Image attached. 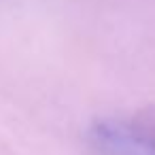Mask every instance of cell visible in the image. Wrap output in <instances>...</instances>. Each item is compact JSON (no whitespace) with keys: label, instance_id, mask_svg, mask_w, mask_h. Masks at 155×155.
Returning a JSON list of instances; mask_svg holds the SVG:
<instances>
[{"label":"cell","instance_id":"cell-1","mask_svg":"<svg viewBox=\"0 0 155 155\" xmlns=\"http://www.w3.org/2000/svg\"><path fill=\"white\" fill-rule=\"evenodd\" d=\"M100 155H155V127L142 121H104L94 130Z\"/></svg>","mask_w":155,"mask_h":155}]
</instances>
